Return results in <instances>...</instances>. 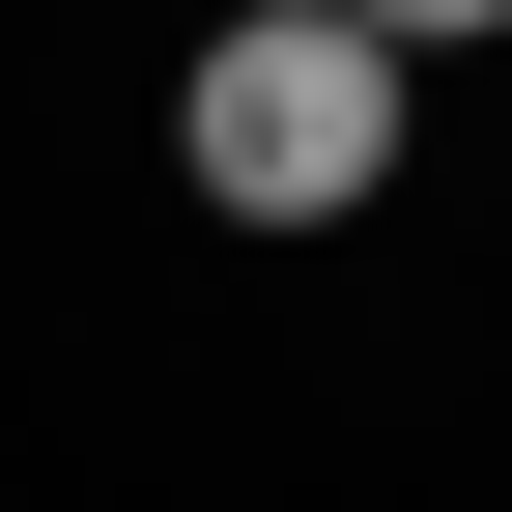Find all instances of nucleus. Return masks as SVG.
Instances as JSON below:
<instances>
[{"label":"nucleus","mask_w":512,"mask_h":512,"mask_svg":"<svg viewBox=\"0 0 512 512\" xmlns=\"http://www.w3.org/2000/svg\"><path fill=\"white\" fill-rule=\"evenodd\" d=\"M399 86H427V57L370 29V0H228V29L171 57L200 228H370V200H399Z\"/></svg>","instance_id":"f257e3e1"},{"label":"nucleus","mask_w":512,"mask_h":512,"mask_svg":"<svg viewBox=\"0 0 512 512\" xmlns=\"http://www.w3.org/2000/svg\"><path fill=\"white\" fill-rule=\"evenodd\" d=\"M370 29H399V57H456V29H512V0H370Z\"/></svg>","instance_id":"f03ea898"}]
</instances>
